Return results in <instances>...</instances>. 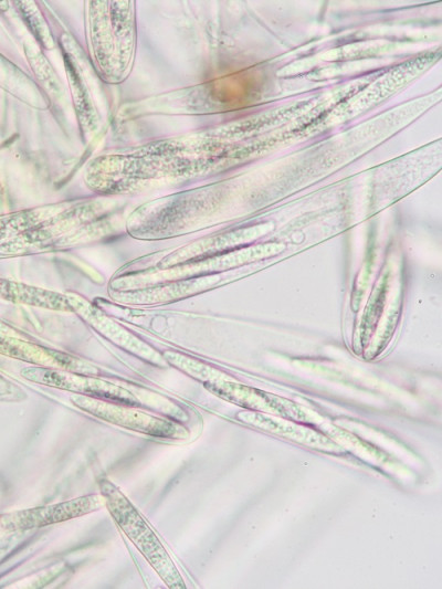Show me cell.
Segmentation results:
<instances>
[{
    "label": "cell",
    "mask_w": 442,
    "mask_h": 589,
    "mask_svg": "<svg viewBox=\"0 0 442 589\" xmlns=\"http://www.w3.org/2000/svg\"><path fill=\"white\" fill-rule=\"evenodd\" d=\"M22 376L31 381L85 393L86 396L101 398L105 401L120 402L129 406L139 404L137 399L127 390L85 376L71 375L45 368H25L22 370Z\"/></svg>",
    "instance_id": "cell-4"
},
{
    "label": "cell",
    "mask_w": 442,
    "mask_h": 589,
    "mask_svg": "<svg viewBox=\"0 0 442 589\" xmlns=\"http://www.w3.org/2000/svg\"><path fill=\"white\" fill-rule=\"evenodd\" d=\"M104 503L113 519L148 560L168 588H186L165 547L130 501L110 481H98Z\"/></svg>",
    "instance_id": "cell-1"
},
{
    "label": "cell",
    "mask_w": 442,
    "mask_h": 589,
    "mask_svg": "<svg viewBox=\"0 0 442 589\" xmlns=\"http://www.w3.org/2000/svg\"><path fill=\"white\" fill-rule=\"evenodd\" d=\"M74 403L84 411L119 427L158 438H182V429L173 422L124 409L105 400L73 397Z\"/></svg>",
    "instance_id": "cell-3"
},
{
    "label": "cell",
    "mask_w": 442,
    "mask_h": 589,
    "mask_svg": "<svg viewBox=\"0 0 442 589\" xmlns=\"http://www.w3.org/2000/svg\"><path fill=\"white\" fill-rule=\"evenodd\" d=\"M103 503L102 495L91 494L49 506L0 514V530L28 529L64 522L98 509Z\"/></svg>",
    "instance_id": "cell-2"
}]
</instances>
